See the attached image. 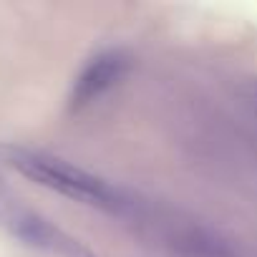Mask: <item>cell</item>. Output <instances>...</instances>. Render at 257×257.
Returning a JSON list of instances; mask_svg holds the SVG:
<instances>
[{"mask_svg":"<svg viewBox=\"0 0 257 257\" xmlns=\"http://www.w3.org/2000/svg\"><path fill=\"white\" fill-rule=\"evenodd\" d=\"M0 224H6L21 242L43 249L53 257H98L81 239L63 232L43 214L23 207L21 199L11 194V189L0 197Z\"/></svg>","mask_w":257,"mask_h":257,"instance_id":"2","label":"cell"},{"mask_svg":"<svg viewBox=\"0 0 257 257\" xmlns=\"http://www.w3.org/2000/svg\"><path fill=\"white\" fill-rule=\"evenodd\" d=\"M254 101H257V86H254Z\"/></svg>","mask_w":257,"mask_h":257,"instance_id":"4","label":"cell"},{"mask_svg":"<svg viewBox=\"0 0 257 257\" xmlns=\"http://www.w3.org/2000/svg\"><path fill=\"white\" fill-rule=\"evenodd\" d=\"M126 68H128V58L121 51L96 53L73 81L71 106L81 108V106H88L91 101H96L98 96H103L111 86H116L123 78Z\"/></svg>","mask_w":257,"mask_h":257,"instance_id":"3","label":"cell"},{"mask_svg":"<svg viewBox=\"0 0 257 257\" xmlns=\"http://www.w3.org/2000/svg\"><path fill=\"white\" fill-rule=\"evenodd\" d=\"M0 157L21 177H26L61 197H68L73 202L98 207V209L121 207L118 189H113L106 179H101L76 164H68L58 157L23 149V147H0Z\"/></svg>","mask_w":257,"mask_h":257,"instance_id":"1","label":"cell"}]
</instances>
